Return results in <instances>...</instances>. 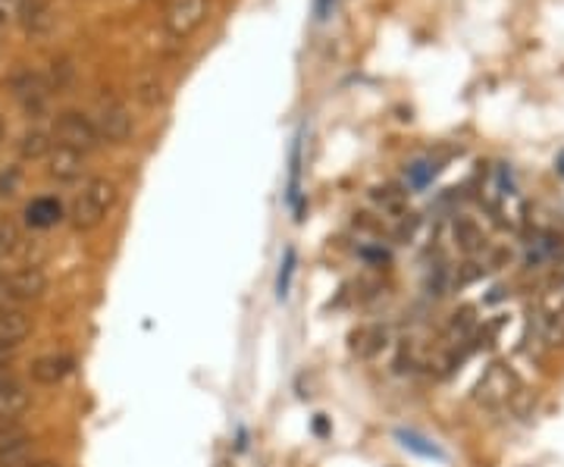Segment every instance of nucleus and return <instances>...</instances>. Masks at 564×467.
Returning <instances> with one entry per match:
<instances>
[{
  "instance_id": "obj_28",
  "label": "nucleus",
  "mask_w": 564,
  "mask_h": 467,
  "mask_svg": "<svg viewBox=\"0 0 564 467\" xmlns=\"http://www.w3.org/2000/svg\"><path fill=\"white\" fill-rule=\"evenodd\" d=\"M0 139H3V117H0Z\"/></svg>"
},
{
  "instance_id": "obj_15",
  "label": "nucleus",
  "mask_w": 564,
  "mask_h": 467,
  "mask_svg": "<svg viewBox=\"0 0 564 467\" xmlns=\"http://www.w3.org/2000/svg\"><path fill=\"white\" fill-rule=\"evenodd\" d=\"M63 220V204L57 198H35V202L25 207V224L32 229H51Z\"/></svg>"
},
{
  "instance_id": "obj_24",
  "label": "nucleus",
  "mask_w": 564,
  "mask_h": 467,
  "mask_svg": "<svg viewBox=\"0 0 564 467\" xmlns=\"http://www.w3.org/2000/svg\"><path fill=\"white\" fill-rule=\"evenodd\" d=\"M0 307H13L10 305V289H7V273H0Z\"/></svg>"
},
{
  "instance_id": "obj_10",
  "label": "nucleus",
  "mask_w": 564,
  "mask_h": 467,
  "mask_svg": "<svg viewBox=\"0 0 564 467\" xmlns=\"http://www.w3.org/2000/svg\"><path fill=\"white\" fill-rule=\"evenodd\" d=\"M82 170H85V154L73 151V148H63V144L51 148V154H47V176L51 180L76 183V180H82Z\"/></svg>"
},
{
  "instance_id": "obj_27",
  "label": "nucleus",
  "mask_w": 564,
  "mask_h": 467,
  "mask_svg": "<svg viewBox=\"0 0 564 467\" xmlns=\"http://www.w3.org/2000/svg\"><path fill=\"white\" fill-rule=\"evenodd\" d=\"M555 170H558V173H562V176H564V151H562V154H558V161H555Z\"/></svg>"
},
{
  "instance_id": "obj_30",
  "label": "nucleus",
  "mask_w": 564,
  "mask_h": 467,
  "mask_svg": "<svg viewBox=\"0 0 564 467\" xmlns=\"http://www.w3.org/2000/svg\"><path fill=\"white\" fill-rule=\"evenodd\" d=\"M0 29H3V22H0Z\"/></svg>"
},
{
  "instance_id": "obj_23",
  "label": "nucleus",
  "mask_w": 564,
  "mask_h": 467,
  "mask_svg": "<svg viewBox=\"0 0 564 467\" xmlns=\"http://www.w3.org/2000/svg\"><path fill=\"white\" fill-rule=\"evenodd\" d=\"M10 383H17V377H13V367L7 358H0V392L10 387Z\"/></svg>"
},
{
  "instance_id": "obj_21",
  "label": "nucleus",
  "mask_w": 564,
  "mask_h": 467,
  "mask_svg": "<svg viewBox=\"0 0 564 467\" xmlns=\"http://www.w3.org/2000/svg\"><path fill=\"white\" fill-rule=\"evenodd\" d=\"M20 10H22V0H0V22L7 25V22H17L20 20Z\"/></svg>"
},
{
  "instance_id": "obj_5",
  "label": "nucleus",
  "mask_w": 564,
  "mask_h": 467,
  "mask_svg": "<svg viewBox=\"0 0 564 467\" xmlns=\"http://www.w3.org/2000/svg\"><path fill=\"white\" fill-rule=\"evenodd\" d=\"M521 392V383L514 377V370L505 365H492L484 373L480 387H477V402L486 408H502L508 402H514Z\"/></svg>"
},
{
  "instance_id": "obj_29",
  "label": "nucleus",
  "mask_w": 564,
  "mask_h": 467,
  "mask_svg": "<svg viewBox=\"0 0 564 467\" xmlns=\"http://www.w3.org/2000/svg\"><path fill=\"white\" fill-rule=\"evenodd\" d=\"M326 3H329V0H321V7H323V10H326Z\"/></svg>"
},
{
  "instance_id": "obj_25",
  "label": "nucleus",
  "mask_w": 564,
  "mask_h": 467,
  "mask_svg": "<svg viewBox=\"0 0 564 467\" xmlns=\"http://www.w3.org/2000/svg\"><path fill=\"white\" fill-rule=\"evenodd\" d=\"M314 433H317V436H326V433H329V424H326V417H317V421H314Z\"/></svg>"
},
{
  "instance_id": "obj_4",
  "label": "nucleus",
  "mask_w": 564,
  "mask_h": 467,
  "mask_svg": "<svg viewBox=\"0 0 564 467\" xmlns=\"http://www.w3.org/2000/svg\"><path fill=\"white\" fill-rule=\"evenodd\" d=\"M54 144H63V148H73L79 154H91L98 144H101V135L95 129L91 117H85L79 110H66L54 120V132H51Z\"/></svg>"
},
{
  "instance_id": "obj_18",
  "label": "nucleus",
  "mask_w": 564,
  "mask_h": 467,
  "mask_svg": "<svg viewBox=\"0 0 564 467\" xmlns=\"http://www.w3.org/2000/svg\"><path fill=\"white\" fill-rule=\"evenodd\" d=\"M455 242H458V248H462L464 254H477V251H484L486 248L484 232L470 224V220H464V217L455 224Z\"/></svg>"
},
{
  "instance_id": "obj_14",
  "label": "nucleus",
  "mask_w": 564,
  "mask_h": 467,
  "mask_svg": "<svg viewBox=\"0 0 564 467\" xmlns=\"http://www.w3.org/2000/svg\"><path fill=\"white\" fill-rule=\"evenodd\" d=\"M386 343H389L386 326L380 324L358 326V329L351 333V355H355V358H361V361H370V358H377V355L383 351Z\"/></svg>"
},
{
  "instance_id": "obj_22",
  "label": "nucleus",
  "mask_w": 564,
  "mask_h": 467,
  "mask_svg": "<svg viewBox=\"0 0 564 467\" xmlns=\"http://www.w3.org/2000/svg\"><path fill=\"white\" fill-rule=\"evenodd\" d=\"M292 267H295V251L289 248V251H285V267H282V273H280V295H285V289H289V276H292Z\"/></svg>"
},
{
  "instance_id": "obj_19",
  "label": "nucleus",
  "mask_w": 564,
  "mask_h": 467,
  "mask_svg": "<svg viewBox=\"0 0 564 467\" xmlns=\"http://www.w3.org/2000/svg\"><path fill=\"white\" fill-rule=\"evenodd\" d=\"M552 254H555V239H549V236H536L533 242L527 245V261L530 264H545V261H552Z\"/></svg>"
},
{
  "instance_id": "obj_26",
  "label": "nucleus",
  "mask_w": 564,
  "mask_h": 467,
  "mask_svg": "<svg viewBox=\"0 0 564 467\" xmlns=\"http://www.w3.org/2000/svg\"><path fill=\"white\" fill-rule=\"evenodd\" d=\"M25 467H63V465H57V461H35V465H32V461H29Z\"/></svg>"
},
{
  "instance_id": "obj_13",
  "label": "nucleus",
  "mask_w": 564,
  "mask_h": 467,
  "mask_svg": "<svg viewBox=\"0 0 564 467\" xmlns=\"http://www.w3.org/2000/svg\"><path fill=\"white\" fill-rule=\"evenodd\" d=\"M32 35V39H44L54 29V13L47 0H22L20 20H17Z\"/></svg>"
},
{
  "instance_id": "obj_2",
  "label": "nucleus",
  "mask_w": 564,
  "mask_h": 467,
  "mask_svg": "<svg viewBox=\"0 0 564 467\" xmlns=\"http://www.w3.org/2000/svg\"><path fill=\"white\" fill-rule=\"evenodd\" d=\"M210 17V0H170L163 10L166 39L188 41Z\"/></svg>"
},
{
  "instance_id": "obj_17",
  "label": "nucleus",
  "mask_w": 564,
  "mask_h": 467,
  "mask_svg": "<svg viewBox=\"0 0 564 467\" xmlns=\"http://www.w3.org/2000/svg\"><path fill=\"white\" fill-rule=\"evenodd\" d=\"M51 148H54V139L47 132H41V129H32V132L22 135L20 158L22 161H41V158L51 154Z\"/></svg>"
},
{
  "instance_id": "obj_6",
  "label": "nucleus",
  "mask_w": 564,
  "mask_h": 467,
  "mask_svg": "<svg viewBox=\"0 0 564 467\" xmlns=\"http://www.w3.org/2000/svg\"><path fill=\"white\" fill-rule=\"evenodd\" d=\"M95 129H98V135H101V142L107 144H122L129 142V135H132V117H129V110H126V104L117 101V98H104L98 104V110H95Z\"/></svg>"
},
{
  "instance_id": "obj_12",
  "label": "nucleus",
  "mask_w": 564,
  "mask_h": 467,
  "mask_svg": "<svg viewBox=\"0 0 564 467\" xmlns=\"http://www.w3.org/2000/svg\"><path fill=\"white\" fill-rule=\"evenodd\" d=\"M76 361L69 355H44L39 361H32V380L39 387H57L69 373H73Z\"/></svg>"
},
{
  "instance_id": "obj_3",
  "label": "nucleus",
  "mask_w": 564,
  "mask_h": 467,
  "mask_svg": "<svg viewBox=\"0 0 564 467\" xmlns=\"http://www.w3.org/2000/svg\"><path fill=\"white\" fill-rule=\"evenodd\" d=\"M533 329L540 336V343L545 348H562L564 346V285L549 289L540 305L533 307Z\"/></svg>"
},
{
  "instance_id": "obj_9",
  "label": "nucleus",
  "mask_w": 564,
  "mask_h": 467,
  "mask_svg": "<svg viewBox=\"0 0 564 467\" xmlns=\"http://www.w3.org/2000/svg\"><path fill=\"white\" fill-rule=\"evenodd\" d=\"M32 336V317L22 307H0V351L22 346Z\"/></svg>"
},
{
  "instance_id": "obj_16",
  "label": "nucleus",
  "mask_w": 564,
  "mask_h": 467,
  "mask_svg": "<svg viewBox=\"0 0 564 467\" xmlns=\"http://www.w3.org/2000/svg\"><path fill=\"white\" fill-rule=\"evenodd\" d=\"M32 405V395L25 392L22 383H10L0 392V427H10L20 414H25V408Z\"/></svg>"
},
{
  "instance_id": "obj_31",
  "label": "nucleus",
  "mask_w": 564,
  "mask_h": 467,
  "mask_svg": "<svg viewBox=\"0 0 564 467\" xmlns=\"http://www.w3.org/2000/svg\"><path fill=\"white\" fill-rule=\"evenodd\" d=\"M22 467H25V465H22Z\"/></svg>"
},
{
  "instance_id": "obj_20",
  "label": "nucleus",
  "mask_w": 564,
  "mask_h": 467,
  "mask_svg": "<svg viewBox=\"0 0 564 467\" xmlns=\"http://www.w3.org/2000/svg\"><path fill=\"white\" fill-rule=\"evenodd\" d=\"M22 248V232L13 220H0V258Z\"/></svg>"
},
{
  "instance_id": "obj_1",
  "label": "nucleus",
  "mask_w": 564,
  "mask_h": 467,
  "mask_svg": "<svg viewBox=\"0 0 564 467\" xmlns=\"http://www.w3.org/2000/svg\"><path fill=\"white\" fill-rule=\"evenodd\" d=\"M117 202H120L117 183H110L104 176H91L82 183L76 198L69 204V224L76 229H95L107 220V214L117 207Z\"/></svg>"
},
{
  "instance_id": "obj_8",
  "label": "nucleus",
  "mask_w": 564,
  "mask_h": 467,
  "mask_svg": "<svg viewBox=\"0 0 564 467\" xmlns=\"http://www.w3.org/2000/svg\"><path fill=\"white\" fill-rule=\"evenodd\" d=\"M51 91H54V85H51L47 79H41V76H32V73H25V76H20V79L13 82V95H17V101H20L22 110H25V113H32V117H39L41 110L47 107Z\"/></svg>"
},
{
  "instance_id": "obj_7",
  "label": "nucleus",
  "mask_w": 564,
  "mask_h": 467,
  "mask_svg": "<svg viewBox=\"0 0 564 467\" xmlns=\"http://www.w3.org/2000/svg\"><path fill=\"white\" fill-rule=\"evenodd\" d=\"M7 289H10V305H25V302H39L47 292V276L39 267H22L17 273L7 276Z\"/></svg>"
},
{
  "instance_id": "obj_11",
  "label": "nucleus",
  "mask_w": 564,
  "mask_h": 467,
  "mask_svg": "<svg viewBox=\"0 0 564 467\" xmlns=\"http://www.w3.org/2000/svg\"><path fill=\"white\" fill-rule=\"evenodd\" d=\"M32 439L20 427H0V467H22L29 465Z\"/></svg>"
}]
</instances>
